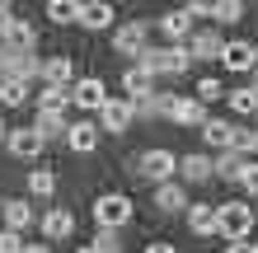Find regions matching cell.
I'll use <instances>...</instances> for the list:
<instances>
[{"mask_svg": "<svg viewBox=\"0 0 258 253\" xmlns=\"http://www.w3.org/2000/svg\"><path fill=\"white\" fill-rule=\"evenodd\" d=\"M136 61H141L150 75H183V70L192 66V52L188 42H169V47H155V52H136Z\"/></svg>", "mask_w": 258, "mask_h": 253, "instance_id": "1", "label": "cell"}, {"mask_svg": "<svg viewBox=\"0 0 258 253\" xmlns=\"http://www.w3.org/2000/svg\"><path fill=\"white\" fill-rule=\"evenodd\" d=\"M132 216H136V206H132L127 192H99V197H94V225H113V230H122Z\"/></svg>", "mask_w": 258, "mask_h": 253, "instance_id": "2", "label": "cell"}, {"mask_svg": "<svg viewBox=\"0 0 258 253\" xmlns=\"http://www.w3.org/2000/svg\"><path fill=\"white\" fill-rule=\"evenodd\" d=\"M253 211H249V202H225L216 206V234H225V239H244V234L253 230Z\"/></svg>", "mask_w": 258, "mask_h": 253, "instance_id": "3", "label": "cell"}, {"mask_svg": "<svg viewBox=\"0 0 258 253\" xmlns=\"http://www.w3.org/2000/svg\"><path fill=\"white\" fill-rule=\"evenodd\" d=\"M0 145H5L14 159H38L47 141H42V131H38V127H19V131H5V141H0Z\"/></svg>", "mask_w": 258, "mask_h": 253, "instance_id": "4", "label": "cell"}, {"mask_svg": "<svg viewBox=\"0 0 258 253\" xmlns=\"http://www.w3.org/2000/svg\"><path fill=\"white\" fill-rule=\"evenodd\" d=\"M38 56L33 52H24V47H0V70H5V75H19V80H38Z\"/></svg>", "mask_w": 258, "mask_h": 253, "instance_id": "5", "label": "cell"}, {"mask_svg": "<svg viewBox=\"0 0 258 253\" xmlns=\"http://www.w3.org/2000/svg\"><path fill=\"white\" fill-rule=\"evenodd\" d=\"M132 117H136L132 99H103V108H99V122H103V131H113V136H122L132 127Z\"/></svg>", "mask_w": 258, "mask_h": 253, "instance_id": "6", "label": "cell"}, {"mask_svg": "<svg viewBox=\"0 0 258 253\" xmlns=\"http://www.w3.org/2000/svg\"><path fill=\"white\" fill-rule=\"evenodd\" d=\"M174 155L169 150H146L141 159H136V174L146 178V183H160V178H174Z\"/></svg>", "mask_w": 258, "mask_h": 253, "instance_id": "7", "label": "cell"}, {"mask_svg": "<svg viewBox=\"0 0 258 253\" xmlns=\"http://www.w3.org/2000/svg\"><path fill=\"white\" fill-rule=\"evenodd\" d=\"M103 99H108V89H103L99 75L75 80V89H71V103H75V108H85V113H99V108H103Z\"/></svg>", "mask_w": 258, "mask_h": 253, "instance_id": "8", "label": "cell"}, {"mask_svg": "<svg viewBox=\"0 0 258 253\" xmlns=\"http://www.w3.org/2000/svg\"><path fill=\"white\" fill-rule=\"evenodd\" d=\"M150 28H155V24H141V19L122 24V28H117V33H113V47H117V52H127V56L146 52V38H150Z\"/></svg>", "mask_w": 258, "mask_h": 253, "instance_id": "9", "label": "cell"}, {"mask_svg": "<svg viewBox=\"0 0 258 253\" xmlns=\"http://www.w3.org/2000/svg\"><path fill=\"white\" fill-rule=\"evenodd\" d=\"M122 89H127V99L132 103H146V99H155V75L136 61L132 70H122Z\"/></svg>", "mask_w": 258, "mask_h": 253, "instance_id": "10", "label": "cell"}, {"mask_svg": "<svg viewBox=\"0 0 258 253\" xmlns=\"http://www.w3.org/2000/svg\"><path fill=\"white\" fill-rule=\"evenodd\" d=\"M183 42H188V52H192V61H216V56H221V47H225L216 28H197V33H188Z\"/></svg>", "mask_w": 258, "mask_h": 253, "instance_id": "11", "label": "cell"}, {"mask_svg": "<svg viewBox=\"0 0 258 253\" xmlns=\"http://www.w3.org/2000/svg\"><path fill=\"white\" fill-rule=\"evenodd\" d=\"M216 61H221L225 70H253V66H258V47H253V42H225Z\"/></svg>", "mask_w": 258, "mask_h": 253, "instance_id": "12", "label": "cell"}, {"mask_svg": "<svg viewBox=\"0 0 258 253\" xmlns=\"http://www.w3.org/2000/svg\"><path fill=\"white\" fill-rule=\"evenodd\" d=\"M183 216H188V230L197 234V239L216 234V206H207V202H188V206H183Z\"/></svg>", "mask_w": 258, "mask_h": 253, "instance_id": "13", "label": "cell"}, {"mask_svg": "<svg viewBox=\"0 0 258 253\" xmlns=\"http://www.w3.org/2000/svg\"><path fill=\"white\" fill-rule=\"evenodd\" d=\"M155 28H160L169 42H183V38L192 33V14H188V10H169V14H160V24H155Z\"/></svg>", "mask_w": 258, "mask_h": 253, "instance_id": "14", "label": "cell"}, {"mask_svg": "<svg viewBox=\"0 0 258 253\" xmlns=\"http://www.w3.org/2000/svg\"><path fill=\"white\" fill-rule=\"evenodd\" d=\"M66 145H71L75 155L99 150V127H94V122H75V127H66Z\"/></svg>", "mask_w": 258, "mask_h": 253, "instance_id": "15", "label": "cell"}, {"mask_svg": "<svg viewBox=\"0 0 258 253\" xmlns=\"http://www.w3.org/2000/svg\"><path fill=\"white\" fill-rule=\"evenodd\" d=\"M244 150H239V145H221V155L216 159H211V169H216V178H230V183H235V178H239V169H244Z\"/></svg>", "mask_w": 258, "mask_h": 253, "instance_id": "16", "label": "cell"}, {"mask_svg": "<svg viewBox=\"0 0 258 253\" xmlns=\"http://www.w3.org/2000/svg\"><path fill=\"white\" fill-rule=\"evenodd\" d=\"M38 75L47 80V85H61V89H66V85L75 80V61H71V56H47V61L38 66Z\"/></svg>", "mask_w": 258, "mask_h": 253, "instance_id": "17", "label": "cell"}, {"mask_svg": "<svg viewBox=\"0 0 258 253\" xmlns=\"http://www.w3.org/2000/svg\"><path fill=\"white\" fill-rule=\"evenodd\" d=\"M0 216H5V225H10V230H28V225L38 220V211H33V206H28L24 197H14V202H0Z\"/></svg>", "mask_w": 258, "mask_h": 253, "instance_id": "18", "label": "cell"}, {"mask_svg": "<svg viewBox=\"0 0 258 253\" xmlns=\"http://www.w3.org/2000/svg\"><path fill=\"white\" fill-rule=\"evenodd\" d=\"M0 103H5V108H24V103H33V89H28V80L5 75V80H0Z\"/></svg>", "mask_w": 258, "mask_h": 253, "instance_id": "19", "label": "cell"}, {"mask_svg": "<svg viewBox=\"0 0 258 253\" xmlns=\"http://www.w3.org/2000/svg\"><path fill=\"white\" fill-rule=\"evenodd\" d=\"M80 28H113V5L108 0H85L80 5Z\"/></svg>", "mask_w": 258, "mask_h": 253, "instance_id": "20", "label": "cell"}, {"mask_svg": "<svg viewBox=\"0 0 258 253\" xmlns=\"http://www.w3.org/2000/svg\"><path fill=\"white\" fill-rule=\"evenodd\" d=\"M0 42H10V47H24V52H33V47H38V33H33V24H28V19H10V28L0 33Z\"/></svg>", "mask_w": 258, "mask_h": 253, "instance_id": "21", "label": "cell"}, {"mask_svg": "<svg viewBox=\"0 0 258 253\" xmlns=\"http://www.w3.org/2000/svg\"><path fill=\"white\" fill-rule=\"evenodd\" d=\"M178 174H183L188 183H211V178H216L211 155H188V159H178Z\"/></svg>", "mask_w": 258, "mask_h": 253, "instance_id": "22", "label": "cell"}, {"mask_svg": "<svg viewBox=\"0 0 258 253\" xmlns=\"http://www.w3.org/2000/svg\"><path fill=\"white\" fill-rule=\"evenodd\" d=\"M42 234H47V239H71V234H75V216L66 211V206H61V211H47V216H42Z\"/></svg>", "mask_w": 258, "mask_h": 253, "instance_id": "23", "label": "cell"}, {"mask_svg": "<svg viewBox=\"0 0 258 253\" xmlns=\"http://www.w3.org/2000/svg\"><path fill=\"white\" fill-rule=\"evenodd\" d=\"M155 206H160V211H183L188 197H183V188H178V183L160 178V183H155Z\"/></svg>", "mask_w": 258, "mask_h": 253, "instance_id": "24", "label": "cell"}, {"mask_svg": "<svg viewBox=\"0 0 258 253\" xmlns=\"http://www.w3.org/2000/svg\"><path fill=\"white\" fill-rule=\"evenodd\" d=\"M202 141L211 145V150H221V145H235V127L221 122V117H207L202 122Z\"/></svg>", "mask_w": 258, "mask_h": 253, "instance_id": "25", "label": "cell"}, {"mask_svg": "<svg viewBox=\"0 0 258 253\" xmlns=\"http://www.w3.org/2000/svg\"><path fill=\"white\" fill-rule=\"evenodd\" d=\"M80 5H85V0H47V19L71 28V24H80Z\"/></svg>", "mask_w": 258, "mask_h": 253, "instance_id": "26", "label": "cell"}, {"mask_svg": "<svg viewBox=\"0 0 258 253\" xmlns=\"http://www.w3.org/2000/svg\"><path fill=\"white\" fill-rule=\"evenodd\" d=\"M38 131H42V141H61L66 136V113H47V108H38V122H33Z\"/></svg>", "mask_w": 258, "mask_h": 253, "instance_id": "27", "label": "cell"}, {"mask_svg": "<svg viewBox=\"0 0 258 253\" xmlns=\"http://www.w3.org/2000/svg\"><path fill=\"white\" fill-rule=\"evenodd\" d=\"M33 108H47V113H66V108H71V94H66L61 85H47V89H42V94L33 99Z\"/></svg>", "mask_w": 258, "mask_h": 253, "instance_id": "28", "label": "cell"}, {"mask_svg": "<svg viewBox=\"0 0 258 253\" xmlns=\"http://www.w3.org/2000/svg\"><path fill=\"white\" fill-rule=\"evenodd\" d=\"M211 19L225 24V28L239 24V19H244V0H211Z\"/></svg>", "mask_w": 258, "mask_h": 253, "instance_id": "29", "label": "cell"}, {"mask_svg": "<svg viewBox=\"0 0 258 253\" xmlns=\"http://www.w3.org/2000/svg\"><path fill=\"white\" fill-rule=\"evenodd\" d=\"M28 192H33V197H52L56 192V174L52 169H33L28 174Z\"/></svg>", "mask_w": 258, "mask_h": 253, "instance_id": "30", "label": "cell"}, {"mask_svg": "<svg viewBox=\"0 0 258 253\" xmlns=\"http://www.w3.org/2000/svg\"><path fill=\"white\" fill-rule=\"evenodd\" d=\"M225 99H230L235 113H258V89H253V85H249V89H230Z\"/></svg>", "mask_w": 258, "mask_h": 253, "instance_id": "31", "label": "cell"}, {"mask_svg": "<svg viewBox=\"0 0 258 253\" xmlns=\"http://www.w3.org/2000/svg\"><path fill=\"white\" fill-rule=\"evenodd\" d=\"M197 99H202V103H216V99H225V85L216 75H202V80H197Z\"/></svg>", "mask_w": 258, "mask_h": 253, "instance_id": "32", "label": "cell"}, {"mask_svg": "<svg viewBox=\"0 0 258 253\" xmlns=\"http://www.w3.org/2000/svg\"><path fill=\"white\" fill-rule=\"evenodd\" d=\"M235 183H244V192L249 197H258V159H244V169H239V178Z\"/></svg>", "mask_w": 258, "mask_h": 253, "instance_id": "33", "label": "cell"}, {"mask_svg": "<svg viewBox=\"0 0 258 253\" xmlns=\"http://www.w3.org/2000/svg\"><path fill=\"white\" fill-rule=\"evenodd\" d=\"M0 253H24V230H0Z\"/></svg>", "mask_w": 258, "mask_h": 253, "instance_id": "34", "label": "cell"}, {"mask_svg": "<svg viewBox=\"0 0 258 253\" xmlns=\"http://www.w3.org/2000/svg\"><path fill=\"white\" fill-rule=\"evenodd\" d=\"M94 244H99L103 253H117V248H122V239H117V230H113V225H99V234H94Z\"/></svg>", "mask_w": 258, "mask_h": 253, "instance_id": "35", "label": "cell"}, {"mask_svg": "<svg viewBox=\"0 0 258 253\" xmlns=\"http://www.w3.org/2000/svg\"><path fill=\"white\" fill-rule=\"evenodd\" d=\"M235 145H239L249 159H258V131H239V127H235Z\"/></svg>", "mask_w": 258, "mask_h": 253, "instance_id": "36", "label": "cell"}, {"mask_svg": "<svg viewBox=\"0 0 258 253\" xmlns=\"http://www.w3.org/2000/svg\"><path fill=\"white\" fill-rule=\"evenodd\" d=\"M188 14H192V24L197 19H211V0H192V5H183Z\"/></svg>", "mask_w": 258, "mask_h": 253, "instance_id": "37", "label": "cell"}, {"mask_svg": "<svg viewBox=\"0 0 258 253\" xmlns=\"http://www.w3.org/2000/svg\"><path fill=\"white\" fill-rule=\"evenodd\" d=\"M225 253H258V244H249V234H244V239H230Z\"/></svg>", "mask_w": 258, "mask_h": 253, "instance_id": "38", "label": "cell"}, {"mask_svg": "<svg viewBox=\"0 0 258 253\" xmlns=\"http://www.w3.org/2000/svg\"><path fill=\"white\" fill-rule=\"evenodd\" d=\"M10 19H14V10H10V0H0V33L10 28Z\"/></svg>", "mask_w": 258, "mask_h": 253, "instance_id": "39", "label": "cell"}, {"mask_svg": "<svg viewBox=\"0 0 258 253\" xmlns=\"http://www.w3.org/2000/svg\"><path fill=\"white\" fill-rule=\"evenodd\" d=\"M146 253H178V248H174V244H150Z\"/></svg>", "mask_w": 258, "mask_h": 253, "instance_id": "40", "label": "cell"}, {"mask_svg": "<svg viewBox=\"0 0 258 253\" xmlns=\"http://www.w3.org/2000/svg\"><path fill=\"white\" fill-rule=\"evenodd\" d=\"M24 253H52L47 244H24Z\"/></svg>", "mask_w": 258, "mask_h": 253, "instance_id": "41", "label": "cell"}, {"mask_svg": "<svg viewBox=\"0 0 258 253\" xmlns=\"http://www.w3.org/2000/svg\"><path fill=\"white\" fill-rule=\"evenodd\" d=\"M80 253H103V248H99V244H85V248H80Z\"/></svg>", "mask_w": 258, "mask_h": 253, "instance_id": "42", "label": "cell"}, {"mask_svg": "<svg viewBox=\"0 0 258 253\" xmlns=\"http://www.w3.org/2000/svg\"><path fill=\"white\" fill-rule=\"evenodd\" d=\"M253 89H258V66H253Z\"/></svg>", "mask_w": 258, "mask_h": 253, "instance_id": "43", "label": "cell"}, {"mask_svg": "<svg viewBox=\"0 0 258 253\" xmlns=\"http://www.w3.org/2000/svg\"><path fill=\"white\" fill-rule=\"evenodd\" d=\"M0 141H5V122H0Z\"/></svg>", "mask_w": 258, "mask_h": 253, "instance_id": "44", "label": "cell"}, {"mask_svg": "<svg viewBox=\"0 0 258 253\" xmlns=\"http://www.w3.org/2000/svg\"><path fill=\"white\" fill-rule=\"evenodd\" d=\"M0 202H5V197H0Z\"/></svg>", "mask_w": 258, "mask_h": 253, "instance_id": "45", "label": "cell"}]
</instances>
